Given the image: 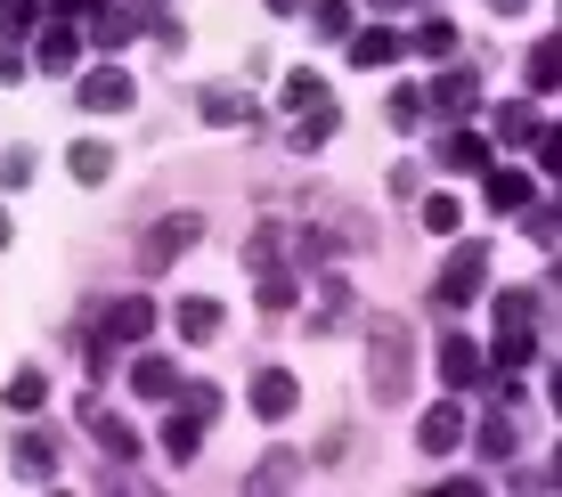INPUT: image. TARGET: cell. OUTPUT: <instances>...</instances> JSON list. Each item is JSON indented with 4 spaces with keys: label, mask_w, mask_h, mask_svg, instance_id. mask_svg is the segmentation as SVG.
Wrapping results in <instances>:
<instances>
[{
    "label": "cell",
    "mask_w": 562,
    "mask_h": 497,
    "mask_svg": "<svg viewBox=\"0 0 562 497\" xmlns=\"http://www.w3.org/2000/svg\"><path fill=\"white\" fill-rule=\"evenodd\" d=\"M554 82H562V42L547 33V42L530 49V90H554Z\"/></svg>",
    "instance_id": "cell-25"
},
{
    "label": "cell",
    "mask_w": 562,
    "mask_h": 497,
    "mask_svg": "<svg viewBox=\"0 0 562 497\" xmlns=\"http://www.w3.org/2000/svg\"><path fill=\"white\" fill-rule=\"evenodd\" d=\"M204 123H254V99L245 90H204Z\"/></svg>",
    "instance_id": "cell-22"
},
{
    "label": "cell",
    "mask_w": 562,
    "mask_h": 497,
    "mask_svg": "<svg viewBox=\"0 0 562 497\" xmlns=\"http://www.w3.org/2000/svg\"><path fill=\"white\" fill-rule=\"evenodd\" d=\"M82 368H90V384L114 368V342H106V335H82Z\"/></svg>",
    "instance_id": "cell-33"
},
{
    "label": "cell",
    "mask_w": 562,
    "mask_h": 497,
    "mask_svg": "<svg viewBox=\"0 0 562 497\" xmlns=\"http://www.w3.org/2000/svg\"><path fill=\"white\" fill-rule=\"evenodd\" d=\"M131 99H139V82H131L123 66L82 74V106H90V114H131Z\"/></svg>",
    "instance_id": "cell-4"
},
{
    "label": "cell",
    "mask_w": 562,
    "mask_h": 497,
    "mask_svg": "<svg viewBox=\"0 0 562 497\" xmlns=\"http://www.w3.org/2000/svg\"><path fill=\"white\" fill-rule=\"evenodd\" d=\"M416 49H424V57H449V49H457V25H449V16H424V25H416Z\"/></svg>",
    "instance_id": "cell-28"
},
{
    "label": "cell",
    "mask_w": 562,
    "mask_h": 497,
    "mask_svg": "<svg viewBox=\"0 0 562 497\" xmlns=\"http://www.w3.org/2000/svg\"><path fill=\"white\" fill-rule=\"evenodd\" d=\"M82 425H90V441H99L106 456H123V465L139 456V432H131L123 416H99V408H90V392H82Z\"/></svg>",
    "instance_id": "cell-12"
},
{
    "label": "cell",
    "mask_w": 562,
    "mask_h": 497,
    "mask_svg": "<svg viewBox=\"0 0 562 497\" xmlns=\"http://www.w3.org/2000/svg\"><path fill=\"white\" fill-rule=\"evenodd\" d=\"M424 106H440V114H473V106H481V74H473V66H449L432 90H424Z\"/></svg>",
    "instance_id": "cell-10"
},
{
    "label": "cell",
    "mask_w": 562,
    "mask_h": 497,
    "mask_svg": "<svg viewBox=\"0 0 562 497\" xmlns=\"http://www.w3.org/2000/svg\"><path fill=\"white\" fill-rule=\"evenodd\" d=\"M424 228H432V237H457V228H464V204H457V196H424Z\"/></svg>",
    "instance_id": "cell-27"
},
{
    "label": "cell",
    "mask_w": 562,
    "mask_h": 497,
    "mask_svg": "<svg viewBox=\"0 0 562 497\" xmlns=\"http://www.w3.org/2000/svg\"><path fill=\"white\" fill-rule=\"evenodd\" d=\"M294 408H302V384H294L285 368H261V375H254V416H261V425H285Z\"/></svg>",
    "instance_id": "cell-5"
},
{
    "label": "cell",
    "mask_w": 562,
    "mask_h": 497,
    "mask_svg": "<svg viewBox=\"0 0 562 497\" xmlns=\"http://www.w3.org/2000/svg\"><path fill=\"white\" fill-rule=\"evenodd\" d=\"M82 16H90V42H99V49H123L131 33H139V16H131V9H82Z\"/></svg>",
    "instance_id": "cell-18"
},
{
    "label": "cell",
    "mask_w": 562,
    "mask_h": 497,
    "mask_svg": "<svg viewBox=\"0 0 562 497\" xmlns=\"http://www.w3.org/2000/svg\"><path fill=\"white\" fill-rule=\"evenodd\" d=\"M530 131H538L530 106H506V114H497V139H530Z\"/></svg>",
    "instance_id": "cell-34"
},
{
    "label": "cell",
    "mask_w": 562,
    "mask_h": 497,
    "mask_svg": "<svg viewBox=\"0 0 562 497\" xmlns=\"http://www.w3.org/2000/svg\"><path fill=\"white\" fill-rule=\"evenodd\" d=\"M33 180V147H9V156H0V188H25Z\"/></svg>",
    "instance_id": "cell-32"
},
{
    "label": "cell",
    "mask_w": 562,
    "mask_h": 497,
    "mask_svg": "<svg viewBox=\"0 0 562 497\" xmlns=\"http://www.w3.org/2000/svg\"><path fill=\"white\" fill-rule=\"evenodd\" d=\"M440 384H449V392L481 384V342L473 335H440Z\"/></svg>",
    "instance_id": "cell-9"
},
{
    "label": "cell",
    "mask_w": 562,
    "mask_h": 497,
    "mask_svg": "<svg viewBox=\"0 0 562 497\" xmlns=\"http://www.w3.org/2000/svg\"><path fill=\"white\" fill-rule=\"evenodd\" d=\"M131 392L164 408V399H180V368H171V359H131Z\"/></svg>",
    "instance_id": "cell-13"
},
{
    "label": "cell",
    "mask_w": 562,
    "mask_h": 497,
    "mask_svg": "<svg viewBox=\"0 0 562 497\" xmlns=\"http://www.w3.org/2000/svg\"><path fill=\"white\" fill-rule=\"evenodd\" d=\"M490 204L497 213H521L530 204V171H490Z\"/></svg>",
    "instance_id": "cell-23"
},
{
    "label": "cell",
    "mask_w": 562,
    "mask_h": 497,
    "mask_svg": "<svg viewBox=\"0 0 562 497\" xmlns=\"http://www.w3.org/2000/svg\"><path fill=\"white\" fill-rule=\"evenodd\" d=\"M196 237H204V213H171V221L147 237V270H171V261H180Z\"/></svg>",
    "instance_id": "cell-6"
},
{
    "label": "cell",
    "mask_w": 562,
    "mask_h": 497,
    "mask_svg": "<svg viewBox=\"0 0 562 497\" xmlns=\"http://www.w3.org/2000/svg\"><path fill=\"white\" fill-rule=\"evenodd\" d=\"M335 131H342V106H335V99H318V106H302V114H294L285 147H294V156H318V147L335 139Z\"/></svg>",
    "instance_id": "cell-7"
},
{
    "label": "cell",
    "mask_w": 562,
    "mask_h": 497,
    "mask_svg": "<svg viewBox=\"0 0 562 497\" xmlns=\"http://www.w3.org/2000/svg\"><path fill=\"white\" fill-rule=\"evenodd\" d=\"M99 335H106V342H147V335H155V294H123V302H106Z\"/></svg>",
    "instance_id": "cell-3"
},
{
    "label": "cell",
    "mask_w": 562,
    "mask_h": 497,
    "mask_svg": "<svg viewBox=\"0 0 562 497\" xmlns=\"http://www.w3.org/2000/svg\"><path fill=\"white\" fill-rule=\"evenodd\" d=\"M440 163L449 171H490V139H481V131H449V139H440Z\"/></svg>",
    "instance_id": "cell-17"
},
{
    "label": "cell",
    "mask_w": 562,
    "mask_h": 497,
    "mask_svg": "<svg viewBox=\"0 0 562 497\" xmlns=\"http://www.w3.org/2000/svg\"><path fill=\"white\" fill-rule=\"evenodd\" d=\"M33 57H42L49 74H66L74 57H82V33H74V25H33Z\"/></svg>",
    "instance_id": "cell-14"
},
{
    "label": "cell",
    "mask_w": 562,
    "mask_h": 497,
    "mask_svg": "<svg viewBox=\"0 0 562 497\" xmlns=\"http://www.w3.org/2000/svg\"><path fill=\"white\" fill-rule=\"evenodd\" d=\"M464 441V408H457V399H432V408H424V425H416V449L424 456H449Z\"/></svg>",
    "instance_id": "cell-8"
},
{
    "label": "cell",
    "mask_w": 562,
    "mask_h": 497,
    "mask_svg": "<svg viewBox=\"0 0 562 497\" xmlns=\"http://www.w3.org/2000/svg\"><path fill=\"white\" fill-rule=\"evenodd\" d=\"M171 327H180L188 342H221V335H228V310H221L212 294H188L180 310H171Z\"/></svg>",
    "instance_id": "cell-11"
},
{
    "label": "cell",
    "mask_w": 562,
    "mask_h": 497,
    "mask_svg": "<svg viewBox=\"0 0 562 497\" xmlns=\"http://www.w3.org/2000/svg\"><path fill=\"white\" fill-rule=\"evenodd\" d=\"M318 99H326L318 74H285V114H302V106H318Z\"/></svg>",
    "instance_id": "cell-30"
},
{
    "label": "cell",
    "mask_w": 562,
    "mask_h": 497,
    "mask_svg": "<svg viewBox=\"0 0 562 497\" xmlns=\"http://www.w3.org/2000/svg\"><path fill=\"white\" fill-rule=\"evenodd\" d=\"M0 82H25V57H16L9 42H0Z\"/></svg>",
    "instance_id": "cell-36"
},
{
    "label": "cell",
    "mask_w": 562,
    "mask_h": 497,
    "mask_svg": "<svg viewBox=\"0 0 562 497\" xmlns=\"http://www.w3.org/2000/svg\"><path fill=\"white\" fill-rule=\"evenodd\" d=\"M481 285H490V245H457V253H449V270L432 278V302H440V310H464V302H473Z\"/></svg>",
    "instance_id": "cell-2"
},
{
    "label": "cell",
    "mask_w": 562,
    "mask_h": 497,
    "mask_svg": "<svg viewBox=\"0 0 562 497\" xmlns=\"http://www.w3.org/2000/svg\"><path fill=\"white\" fill-rule=\"evenodd\" d=\"M367 392L375 399H408L416 392V335H408V318H375V327H367Z\"/></svg>",
    "instance_id": "cell-1"
},
{
    "label": "cell",
    "mask_w": 562,
    "mask_h": 497,
    "mask_svg": "<svg viewBox=\"0 0 562 497\" xmlns=\"http://www.w3.org/2000/svg\"><path fill=\"white\" fill-rule=\"evenodd\" d=\"M0 245H9V213H0Z\"/></svg>",
    "instance_id": "cell-39"
},
{
    "label": "cell",
    "mask_w": 562,
    "mask_h": 497,
    "mask_svg": "<svg viewBox=\"0 0 562 497\" xmlns=\"http://www.w3.org/2000/svg\"><path fill=\"white\" fill-rule=\"evenodd\" d=\"M497 9H521V0H497Z\"/></svg>",
    "instance_id": "cell-40"
},
{
    "label": "cell",
    "mask_w": 562,
    "mask_h": 497,
    "mask_svg": "<svg viewBox=\"0 0 562 497\" xmlns=\"http://www.w3.org/2000/svg\"><path fill=\"white\" fill-rule=\"evenodd\" d=\"M294 473H302V456H294V449H269L261 465L245 473V489H285V482H294Z\"/></svg>",
    "instance_id": "cell-20"
},
{
    "label": "cell",
    "mask_w": 562,
    "mask_h": 497,
    "mask_svg": "<svg viewBox=\"0 0 562 497\" xmlns=\"http://www.w3.org/2000/svg\"><path fill=\"white\" fill-rule=\"evenodd\" d=\"M9 465H16V482H49V473H57V449L42 441V432H16V456H9Z\"/></svg>",
    "instance_id": "cell-16"
},
{
    "label": "cell",
    "mask_w": 562,
    "mask_h": 497,
    "mask_svg": "<svg viewBox=\"0 0 562 497\" xmlns=\"http://www.w3.org/2000/svg\"><path fill=\"white\" fill-rule=\"evenodd\" d=\"M497 327H538V294H497Z\"/></svg>",
    "instance_id": "cell-31"
},
{
    "label": "cell",
    "mask_w": 562,
    "mask_h": 497,
    "mask_svg": "<svg viewBox=\"0 0 562 497\" xmlns=\"http://www.w3.org/2000/svg\"><path fill=\"white\" fill-rule=\"evenodd\" d=\"M310 25H318L326 42H342V33H351V0H310Z\"/></svg>",
    "instance_id": "cell-26"
},
{
    "label": "cell",
    "mask_w": 562,
    "mask_h": 497,
    "mask_svg": "<svg viewBox=\"0 0 562 497\" xmlns=\"http://www.w3.org/2000/svg\"><path fill=\"white\" fill-rule=\"evenodd\" d=\"M538 359V335L530 327H497V368H530Z\"/></svg>",
    "instance_id": "cell-24"
},
{
    "label": "cell",
    "mask_w": 562,
    "mask_h": 497,
    "mask_svg": "<svg viewBox=\"0 0 562 497\" xmlns=\"http://www.w3.org/2000/svg\"><path fill=\"white\" fill-rule=\"evenodd\" d=\"M147 9H164V0H147Z\"/></svg>",
    "instance_id": "cell-41"
},
{
    "label": "cell",
    "mask_w": 562,
    "mask_h": 497,
    "mask_svg": "<svg viewBox=\"0 0 562 497\" xmlns=\"http://www.w3.org/2000/svg\"><path fill=\"white\" fill-rule=\"evenodd\" d=\"M9 408H16V416H42V408H49V375H42V368H16V375H9Z\"/></svg>",
    "instance_id": "cell-19"
},
{
    "label": "cell",
    "mask_w": 562,
    "mask_h": 497,
    "mask_svg": "<svg viewBox=\"0 0 562 497\" xmlns=\"http://www.w3.org/2000/svg\"><path fill=\"white\" fill-rule=\"evenodd\" d=\"M342 42H351V66H392V57L408 49V42H400L392 25H367V33H342Z\"/></svg>",
    "instance_id": "cell-15"
},
{
    "label": "cell",
    "mask_w": 562,
    "mask_h": 497,
    "mask_svg": "<svg viewBox=\"0 0 562 497\" xmlns=\"http://www.w3.org/2000/svg\"><path fill=\"white\" fill-rule=\"evenodd\" d=\"M383 114H392V123H400V131H408V123H416V114H424V90H392V106H383Z\"/></svg>",
    "instance_id": "cell-35"
},
{
    "label": "cell",
    "mask_w": 562,
    "mask_h": 497,
    "mask_svg": "<svg viewBox=\"0 0 562 497\" xmlns=\"http://www.w3.org/2000/svg\"><path fill=\"white\" fill-rule=\"evenodd\" d=\"M49 9H57V16H82V9H99V0H49Z\"/></svg>",
    "instance_id": "cell-37"
},
{
    "label": "cell",
    "mask_w": 562,
    "mask_h": 497,
    "mask_svg": "<svg viewBox=\"0 0 562 497\" xmlns=\"http://www.w3.org/2000/svg\"><path fill=\"white\" fill-rule=\"evenodd\" d=\"M473 449L490 456V465H497V456H514V425H506V416H490V425L473 432Z\"/></svg>",
    "instance_id": "cell-29"
},
{
    "label": "cell",
    "mask_w": 562,
    "mask_h": 497,
    "mask_svg": "<svg viewBox=\"0 0 562 497\" xmlns=\"http://www.w3.org/2000/svg\"><path fill=\"white\" fill-rule=\"evenodd\" d=\"M269 9H278V16H285V9H310V0H269Z\"/></svg>",
    "instance_id": "cell-38"
},
{
    "label": "cell",
    "mask_w": 562,
    "mask_h": 497,
    "mask_svg": "<svg viewBox=\"0 0 562 497\" xmlns=\"http://www.w3.org/2000/svg\"><path fill=\"white\" fill-rule=\"evenodd\" d=\"M66 171H74V180H82V188H99L106 171H114V156H106L99 139H74V156H66Z\"/></svg>",
    "instance_id": "cell-21"
}]
</instances>
